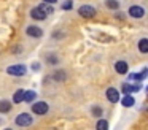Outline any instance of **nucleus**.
Instances as JSON below:
<instances>
[{"label": "nucleus", "mask_w": 148, "mask_h": 130, "mask_svg": "<svg viewBox=\"0 0 148 130\" xmlns=\"http://www.w3.org/2000/svg\"><path fill=\"white\" fill-rule=\"evenodd\" d=\"M32 122H34V117L29 113H21L16 116V124L21 127H29L32 125Z\"/></svg>", "instance_id": "obj_1"}, {"label": "nucleus", "mask_w": 148, "mask_h": 130, "mask_svg": "<svg viewBox=\"0 0 148 130\" xmlns=\"http://www.w3.org/2000/svg\"><path fill=\"white\" fill-rule=\"evenodd\" d=\"M27 71V68L24 65H19V63H16V65H11L7 68V73L8 75H13V76H24Z\"/></svg>", "instance_id": "obj_2"}, {"label": "nucleus", "mask_w": 148, "mask_h": 130, "mask_svg": "<svg viewBox=\"0 0 148 130\" xmlns=\"http://www.w3.org/2000/svg\"><path fill=\"white\" fill-rule=\"evenodd\" d=\"M49 110L48 103L46 101H37V103L32 105V113L34 114H46Z\"/></svg>", "instance_id": "obj_3"}, {"label": "nucleus", "mask_w": 148, "mask_h": 130, "mask_svg": "<svg viewBox=\"0 0 148 130\" xmlns=\"http://www.w3.org/2000/svg\"><path fill=\"white\" fill-rule=\"evenodd\" d=\"M78 13H80V16H83V18H94V16H96V8L91 6V5H83V6H80Z\"/></svg>", "instance_id": "obj_4"}, {"label": "nucleus", "mask_w": 148, "mask_h": 130, "mask_svg": "<svg viewBox=\"0 0 148 130\" xmlns=\"http://www.w3.org/2000/svg\"><path fill=\"white\" fill-rule=\"evenodd\" d=\"M129 14H131L132 18H135V19H140V18H143L145 10L142 8V6H138V5H134V6L129 8Z\"/></svg>", "instance_id": "obj_5"}, {"label": "nucleus", "mask_w": 148, "mask_h": 130, "mask_svg": "<svg viewBox=\"0 0 148 130\" xmlns=\"http://www.w3.org/2000/svg\"><path fill=\"white\" fill-rule=\"evenodd\" d=\"M107 98H108L112 103H116V101H119V92L116 91L115 87H108L107 89Z\"/></svg>", "instance_id": "obj_6"}, {"label": "nucleus", "mask_w": 148, "mask_h": 130, "mask_svg": "<svg viewBox=\"0 0 148 130\" xmlns=\"http://www.w3.org/2000/svg\"><path fill=\"white\" fill-rule=\"evenodd\" d=\"M26 32H27V35H29V37H34V38H40L43 35L42 29L37 27V25H29V27L26 29Z\"/></svg>", "instance_id": "obj_7"}, {"label": "nucleus", "mask_w": 148, "mask_h": 130, "mask_svg": "<svg viewBox=\"0 0 148 130\" xmlns=\"http://www.w3.org/2000/svg\"><path fill=\"white\" fill-rule=\"evenodd\" d=\"M115 70H116V73H119V75H124V73H127L129 67H127V63H126L124 60H118V62L115 63Z\"/></svg>", "instance_id": "obj_8"}, {"label": "nucleus", "mask_w": 148, "mask_h": 130, "mask_svg": "<svg viewBox=\"0 0 148 130\" xmlns=\"http://www.w3.org/2000/svg\"><path fill=\"white\" fill-rule=\"evenodd\" d=\"M30 16H32L34 19H37V21H42V19L46 18V14L38 8V6H37V8H32V11H30Z\"/></svg>", "instance_id": "obj_9"}, {"label": "nucleus", "mask_w": 148, "mask_h": 130, "mask_svg": "<svg viewBox=\"0 0 148 130\" xmlns=\"http://www.w3.org/2000/svg\"><path fill=\"white\" fill-rule=\"evenodd\" d=\"M138 89H140V86H131V84H127V82H124V84L121 86V91L124 92V94H132V92H137Z\"/></svg>", "instance_id": "obj_10"}, {"label": "nucleus", "mask_w": 148, "mask_h": 130, "mask_svg": "<svg viewBox=\"0 0 148 130\" xmlns=\"http://www.w3.org/2000/svg\"><path fill=\"white\" fill-rule=\"evenodd\" d=\"M145 75H147V70H143L142 73H131V75H129V79L138 82V81H142V79L145 78Z\"/></svg>", "instance_id": "obj_11"}, {"label": "nucleus", "mask_w": 148, "mask_h": 130, "mask_svg": "<svg viewBox=\"0 0 148 130\" xmlns=\"http://www.w3.org/2000/svg\"><path fill=\"white\" fill-rule=\"evenodd\" d=\"M121 103H123V106H126V108H131L132 105H134V98L131 97V94H126L124 97H123Z\"/></svg>", "instance_id": "obj_12"}, {"label": "nucleus", "mask_w": 148, "mask_h": 130, "mask_svg": "<svg viewBox=\"0 0 148 130\" xmlns=\"http://www.w3.org/2000/svg\"><path fill=\"white\" fill-rule=\"evenodd\" d=\"M11 111V103L7 100H0V113H10Z\"/></svg>", "instance_id": "obj_13"}, {"label": "nucleus", "mask_w": 148, "mask_h": 130, "mask_svg": "<svg viewBox=\"0 0 148 130\" xmlns=\"http://www.w3.org/2000/svg\"><path fill=\"white\" fill-rule=\"evenodd\" d=\"M13 101H14V103H21V101H24V91H23V89H19V91L14 92Z\"/></svg>", "instance_id": "obj_14"}, {"label": "nucleus", "mask_w": 148, "mask_h": 130, "mask_svg": "<svg viewBox=\"0 0 148 130\" xmlns=\"http://www.w3.org/2000/svg\"><path fill=\"white\" fill-rule=\"evenodd\" d=\"M35 97H37V94L34 91H24V100H26V101L32 103V101L35 100Z\"/></svg>", "instance_id": "obj_15"}, {"label": "nucleus", "mask_w": 148, "mask_h": 130, "mask_svg": "<svg viewBox=\"0 0 148 130\" xmlns=\"http://www.w3.org/2000/svg\"><path fill=\"white\" fill-rule=\"evenodd\" d=\"M138 49H140V52H148V40L147 38H142L138 41Z\"/></svg>", "instance_id": "obj_16"}, {"label": "nucleus", "mask_w": 148, "mask_h": 130, "mask_svg": "<svg viewBox=\"0 0 148 130\" xmlns=\"http://www.w3.org/2000/svg\"><path fill=\"white\" fill-rule=\"evenodd\" d=\"M38 8L40 10H42V11L43 13H45V14H51V13H53V8H51V3H42V5H40L38 6Z\"/></svg>", "instance_id": "obj_17"}, {"label": "nucleus", "mask_w": 148, "mask_h": 130, "mask_svg": "<svg viewBox=\"0 0 148 130\" xmlns=\"http://www.w3.org/2000/svg\"><path fill=\"white\" fill-rule=\"evenodd\" d=\"M96 127H97V129H102V130H107V129H108V124H107V120L100 119V120H97Z\"/></svg>", "instance_id": "obj_18"}, {"label": "nucleus", "mask_w": 148, "mask_h": 130, "mask_svg": "<svg viewBox=\"0 0 148 130\" xmlns=\"http://www.w3.org/2000/svg\"><path fill=\"white\" fill-rule=\"evenodd\" d=\"M107 6L112 10H116V8H119V3L116 0H107Z\"/></svg>", "instance_id": "obj_19"}, {"label": "nucleus", "mask_w": 148, "mask_h": 130, "mask_svg": "<svg viewBox=\"0 0 148 130\" xmlns=\"http://www.w3.org/2000/svg\"><path fill=\"white\" fill-rule=\"evenodd\" d=\"M54 79H56V81H64V79H65V73L64 71H56L54 73Z\"/></svg>", "instance_id": "obj_20"}, {"label": "nucleus", "mask_w": 148, "mask_h": 130, "mask_svg": "<svg viewBox=\"0 0 148 130\" xmlns=\"http://www.w3.org/2000/svg\"><path fill=\"white\" fill-rule=\"evenodd\" d=\"M72 6H73V2H72V0H65V2L62 3V8L64 10H70Z\"/></svg>", "instance_id": "obj_21"}, {"label": "nucleus", "mask_w": 148, "mask_h": 130, "mask_svg": "<svg viewBox=\"0 0 148 130\" xmlns=\"http://www.w3.org/2000/svg\"><path fill=\"white\" fill-rule=\"evenodd\" d=\"M92 114H94V116L99 117L100 114H102V110H100V108H92Z\"/></svg>", "instance_id": "obj_22"}, {"label": "nucleus", "mask_w": 148, "mask_h": 130, "mask_svg": "<svg viewBox=\"0 0 148 130\" xmlns=\"http://www.w3.org/2000/svg\"><path fill=\"white\" fill-rule=\"evenodd\" d=\"M48 60H49L51 63H56V62H58V59H56L54 56H49V59H48Z\"/></svg>", "instance_id": "obj_23"}, {"label": "nucleus", "mask_w": 148, "mask_h": 130, "mask_svg": "<svg viewBox=\"0 0 148 130\" xmlns=\"http://www.w3.org/2000/svg\"><path fill=\"white\" fill-rule=\"evenodd\" d=\"M32 68H34V70H38L40 65H38V63H35V65H32Z\"/></svg>", "instance_id": "obj_24"}, {"label": "nucleus", "mask_w": 148, "mask_h": 130, "mask_svg": "<svg viewBox=\"0 0 148 130\" xmlns=\"http://www.w3.org/2000/svg\"><path fill=\"white\" fill-rule=\"evenodd\" d=\"M43 2H46V3H56V0H43Z\"/></svg>", "instance_id": "obj_25"}]
</instances>
